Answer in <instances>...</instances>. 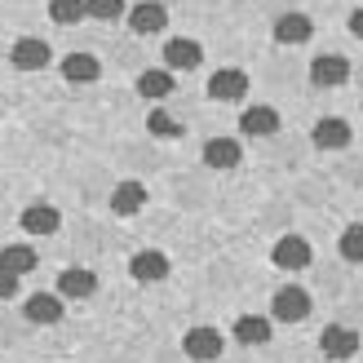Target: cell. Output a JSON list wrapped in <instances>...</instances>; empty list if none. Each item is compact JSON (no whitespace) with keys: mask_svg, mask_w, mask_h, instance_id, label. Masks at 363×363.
Masks as SVG:
<instances>
[{"mask_svg":"<svg viewBox=\"0 0 363 363\" xmlns=\"http://www.w3.org/2000/svg\"><path fill=\"white\" fill-rule=\"evenodd\" d=\"M58 226H62V213L53 208V204H31L23 213V230L27 235H53Z\"/></svg>","mask_w":363,"mask_h":363,"instance_id":"cell-17","label":"cell"},{"mask_svg":"<svg viewBox=\"0 0 363 363\" xmlns=\"http://www.w3.org/2000/svg\"><path fill=\"white\" fill-rule=\"evenodd\" d=\"M129 27L138 35H155V31L169 27V9L155 5V0H142V5H133V13H129Z\"/></svg>","mask_w":363,"mask_h":363,"instance_id":"cell-11","label":"cell"},{"mask_svg":"<svg viewBox=\"0 0 363 363\" xmlns=\"http://www.w3.org/2000/svg\"><path fill=\"white\" fill-rule=\"evenodd\" d=\"M311 80L319 89H337V84L350 80V62L341 58V53H319V58L311 62Z\"/></svg>","mask_w":363,"mask_h":363,"instance_id":"cell-5","label":"cell"},{"mask_svg":"<svg viewBox=\"0 0 363 363\" xmlns=\"http://www.w3.org/2000/svg\"><path fill=\"white\" fill-rule=\"evenodd\" d=\"M62 76L71 84H94L102 76V62L94 58V53H67V58H62Z\"/></svg>","mask_w":363,"mask_h":363,"instance_id":"cell-15","label":"cell"},{"mask_svg":"<svg viewBox=\"0 0 363 363\" xmlns=\"http://www.w3.org/2000/svg\"><path fill=\"white\" fill-rule=\"evenodd\" d=\"M49 18H53L58 27L80 23V18H84V0H49Z\"/></svg>","mask_w":363,"mask_h":363,"instance_id":"cell-23","label":"cell"},{"mask_svg":"<svg viewBox=\"0 0 363 363\" xmlns=\"http://www.w3.org/2000/svg\"><path fill=\"white\" fill-rule=\"evenodd\" d=\"M244 94H248V76H244V71L222 67V71H213V76H208V98H217V102H240Z\"/></svg>","mask_w":363,"mask_h":363,"instance_id":"cell-3","label":"cell"},{"mask_svg":"<svg viewBox=\"0 0 363 363\" xmlns=\"http://www.w3.org/2000/svg\"><path fill=\"white\" fill-rule=\"evenodd\" d=\"M279 129V111H270V106H248L240 116V133L244 138H270Z\"/></svg>","mask_w":363,"mask_h":363,"instance_id":"cell-14","label":"cell"},{"mask_svg":"<svg viewBox=\"0 0 363 363\" xmlns=\"http://www.w3.org/2000/svg\"><path fill=\"white\" fill-rule=\"evenodd\" d=\"M315 147L319 151H346L350 147V124L346 120H337V116H328V120H319L315 124Z\"/></svg>","mask_w":363,"mask_h":363,"instance_id":"cell-12","label":"cell"},{"mask_svg":"<svg viewBox=\"0 0 363 363\" xmlns=\"http://www.w3.org/2000/svg\"><path fill=\"white\" fill-rule=\"evenodd\" d=\"M199 62H204V49H199V40H169L164 45V67L169 71H195Z\"/></svg>","mask_w":363,"mask_h":363,"instance_id":"cell-10","label":"cell"},{"mask_svg":"<svg viewBox=\"0 0 363 363\" xmlns=\"http://www.w3.org/2000/svg\"><path fill=\"white\" fill-rule=\"evenodd\" d=\"M311 257L315 252H311V244H306L301 235H284V240L275 244V252H270V262H275L279 270H306Z\"/></svg>","mask_w":363,"mask_h":363,"instance_id":"cell-4","label":"cell"},{"mask_svg":"<svg viewBox=\"0 0 363 363\" xmlns=\"http://www.w3.org/2000/svg\"><path fill=\"white\" fill-rule=\"evenodd\" d=\"M129 275H133L138 284H160V279H169V257H164V252H155V248L133 252Z\"/></svg>","mask_w":363,"mask_h":363,"instance_id":"cell-7","label":"cell"},{"mask_svg":"<svg viewBox=\"0 0 363 363\" xmlns=\"http://www.w3.org/2000/svg\"><path fill=\"white\" fill-rule=\"evenodd\" d=\"M147 129L155 138H182V124L164 111V106H151V116H147Z\"/></svg>","mask_w":363,"mask_h":363,"instance_id":"cell-24","label":"cell"},{"mask_svg":"<svg viewBox=\"0 0 363 363\" xmlns=\"http://www.w3.org/2000/svg\"><path fill=\"white\" fill-rule=\"evenodd\" d=\"M138 94L147 98V102H160V98H169L173 94V71H142L138 76Z\"/></svg>","mask_w":363,"mask_h":363,"instance_id":"cell-21","label":"cell"},{"mask_svg":"<svg viewBox=\"0 0 363 363\" xmlns=\"http://www.w3.org/2000/svg\"><path fill=\"white\" fill-rule=\"evenodd\" d=\"M111 208L120 217H133L138 208H147V186H142V182H120L111 191Z\"/></svg>","mask_w":363,"mask_h":363,"instance_id":"cell-18","label":"cell"},{"mask_svg":"<svg viewBox=\"0 0 363 363\" xmlns=\"http://www.w3.org/2000/svg\"><path fill=\"white\" fill-rule=\"evenodd\" d=\"M244 160V151H240V142L235 138H208L204 142V164L208 169H217V173H226V169H235Z\"/></svg>","mask_w":363,"mask_h":363,"instance_id":"cell-9","label":"cell"},{"mask_svg":"<svg viewBox=\"0 0 363 363\" xmlns=\"http://www.w3.org/2000/svg\"><path fill=\"white\" fill-rule=\"evenodd\" d=\"M124 13V0H84V18H98V23H116Z\"/></svg>","mask_w":363,"mask_h":363,"instance_id":"cell-25","label":"cell"},{"mask_svg":"<svg viewBox=\"0 0 363 363\" xmlns=\"http://www.w3.org/2000/svg\"><path fill=\"white\" fill-rule=\"evenodd\" d=\"M9 58H13L18 71H40V67L53 62V49H49V40H40V35H23V40H13Z\"/></svg>","mask_w":363,"mask_h":363,"instance_id":"cell-2","label":"cell"},{"mask_svg":"<svg viewBox=\"0 0 363 363\" xmlns=\"http://www.w3.org/2000/svg\"><path fill=\"white\" fill-rule=\"evenodd\" d=\"M341 257L346 262L363 257V226H346V235H341Z\"/></svg>","mask_w":363,"mask_h":363,"instance_id":"cell-26","label":"cell"},{"mask_svg":"<svg viewBox=\"0 0 363 363\" xmlns=\"http://www.w3.org/2000/svg\"><path fill=\"white\" fill-rule=\"evenodd\" d=\"M0 270H9V275L23 279L27 270H35V252L27 244H5V248H0Z\"/></svg>","mask_w":363,"mask_h":363,"instance_id":"cell-22","label":"cell"},{"mask_svg":"<svg viewBox=\"0 0 363 363\" xmlns=\"http://www.w3.org/2000/svg\"><path fill=\"white\" fill-rule=\"evenodd\" d=\"M18 293V275H9V270H0V301H9Z\"/></svg>","mask_w":363,"mask_h":363,"instance_id":"cell-27","label":"cell"},{"mask_svg":"<svg viewBox=\"0 0 363 363\" xmlns=\"http://www.w3.org/2000/svg\"><path fill=\"white\" fill-rule=\"evenodd\" d=\"M235 341H244V346H266V341H270V319L240 315V319H235Z\"/></svg>","mask_w":363,"mask_h":363,"instance_id":"cell-20","label":"cell"},{"mask_svg":"<svg viewBox=\"0 0 363 363\" xmlns=\"http://www.w3.org/2000/svg\"><path fill=\"white\" fill-rule=\"evenodd\" d=\"M222 346H226V341H222V333H217V328H191L186 337H182V350H186L195 363L217 359V354H222Z\"/></svg>","mask_w":363,"mask_h":363,"instance_id":"cell-6","label":"cell"},{"mask_svg":"<svg viewBox=\"0 0 363 363\" xmlns=\"http://www.w3.org/2000/svg\"><path fill=\"white\" fill-rule=\"evenodd\" d=\"M350 31H354V35H363V9H354V13H350Z\"/></svg>","mask_w":363,"mask_h":363,"instance_id":"cell-28","label":"cell"},{"mask_svg":"<svg viewBox=\"0 0 363 363\" xmlns=\"http://www.w3.org/2000/svg\"><path fill=\"white\" fill-rule=\"evenodd\" d=\"M58 293L84 301V297L98 293V275H94V270H84V266H71V270H62V275H58Z\"/></svg>","mask_w":363,"mask_h":363,"instance_id":"cell-13","label":"cell"},{"mask_svg":"<svg viewBox=\"0 0 363 363\" xmlns=\"http://www.w3.org/2000/svg\"><path fill=\"white\" fill-rule=\"evenodd\" d=\"M319 346L328 359H350L359 350V333L354 328H341V323H328V328L319 333Z\"/></svg>","mask_w":363,"mask_h":363,"instance_id":"cell-8","label":"cell"},{"mask_svg":"<svg viewBox=\"0 0 363 363\" xmlns=\"http://www.w3.org/2000/svg\"><path fill=\"white\" fill-rule=\"evenodd\" d=\"M315 35V23L306 13H284L279 23H275V40L279 45H306Z\"/></svg>","mask_w":363,"mask_h":363,"instance_id":"cell-16","label":"cell"},{"mask_svg":"<svg viewBox=\"0 0 363 363\" xmlns=\"http://www.w3.org/2000/svg\"><path fill=\"white\" fill-rule=\"evenodd\" d=\"M27 319L31 323H58L62 319V297L58 293H35V297H27Z\"/></svg>","mask_w":363,"mask_h":363,"instance_id":"cell-19","label":"cell"},{"mask_svg":"<svg viewBox=\"0 0 363 363\" xmlns=\"http://www.w3.org/2000/svg\"><path fill=\"white\" fill-rule=\"evenodd\" d=\"M270 315H275L279 323H301L306 315H311V293L306 288H279L275 293V301H270Z\"/></svg>","mask_w":363,"mask_h":363,"instance_id":"cell-1","label":"cell"}]
</instances>
